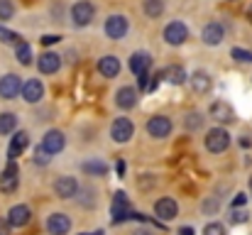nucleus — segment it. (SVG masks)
Returning a JSON list of instances; mask_svg holds the SVG:
<instances>
[{"label": "nucleus", "mask_w": 252, "mask_h": 235, "mask_svg": "<svg viewBox=\"0 0 252 235\" xmlns=\"http://www.w3.org/2000/svg\"><path fill=\"white\" fill-rule=\"evenodd\" d=\"M228 145H230V135H228L225 128H213V130H208V135H206V150H208V152L220 155V152L228 150Z\"/></svg>", "instance_id": "obj_1"}, {"label": "nucleus", "mask_w": 252, "mask_h": 235, "mask_svg": "<svg viewBox=\"0 0 252 235\" xmlns=\"http://www.w3.org/2000/svg\"><path fill=\"white\" fill-rule=\"evenodd\" d=\"M17 174H20V169H17L15 159H10L7 167L2 169V174H0V191L2 194H12L17 189V184H20V176Z\"/></svg>", "instance_id": "obj_2"}, {"label": "nucleus", "mask_w": 252, "mask_h": 235, "mask_svg": "<svg viewBox=\"0 0 252 235\" xmlns=\"http://www.w3.org/2000/svg\"><path fill=\"white\" fill-rule=\"evenodd\" d=\"M93 15H95V7H93L88 0H79V2L71 7V20H74V25H76V27H86V25H91Z\"/></svg>", "instance_id": "obj_3"}, {"label": "nucleus", "mask_w": 252, "mask_h": 235, "mask_svg": "<svg viewBox=\"0 0 252 235\" xmlns=\"http://www.w3.org/2000/svg\"><path fill=\"white\" fill-rule=\"evenodd\" d=\"M127 17L125 15H113V17H108L105 20V34L110 37V39H123L125 34H127Z\"/></svg>", "instance_id": "obj_4"}, {"label": "nucleus", "mask_w": 252, "mask_h": 235, "mask_svg": "<svg viewBox=\"0 0 252 235\" xmlns=\"http://www.w3.org/2000/svg\"><path fill=\"white\" fill-rule=\"evenodd\" d=\"M22 81L20 76H15V74H5V76L0 78V98H5V101H10V98H15V96H20L22 93Z\"/></svg>", "instance_id": "obj_5"}, {"label": "nucleus", "mask_w": 252, "mask_h": 235, "mask_svg": "<svg viewBox=\"0 0 252 235\" xmlns=\"http://www.w3.org/2000/svg\"><path fill=\"white\" fill-rule=\"evenodd\" d=\"M164 39H167V44H171V47L184 44V42L189 39V30H186V25H184V22H169L167 30H164Z\"/></svg>", "instance_id": "obj_6"}, {"label": "nucleus", "mask_w": 252, "mask_h": 235, "mask_svg": "<svg viewBox=\"0 0 252 235\" xmlns=\"http://www.w3.org/2000/svg\"><path fill=\"white\" fill-rule=\"evenodd\" d=\"M147 133H150L155 140L169 137V133H171V120H169L167 115H155V118H150V123H147Z\"/></svg>", "instance_id": "obj_7"}, {"label": "nucleus", "mask_w": 252, "mask_h": 235, "mask_svg": "<svg viewBox=\"0 0 252 235\" xmlns=\"http://www.w3.org/2000/svg\"><path fill=\"white\" fill-rule=\"evenodd\" d=\"M110 213H113V221L120 223L125 218H130V201H127V194L118 191L113 196V206H110Z\"/></svg>", "instance_id": "obj_8"}, {"label": "nucleus", "mask_w": 252, "mask_h": 235, "mask_svg": "<svg viewBox=\"0 0 252 235\" xmlns=\"http://www.w3.org/2000/svg\"><path fill=\"white\" fill-rule=\"evenodd\" d=\"M47 231L49 235H66L71 231V218L66 213H52L47 218Z\"/></svg>", "instance_id": "obj_9"}, {"label": "nucleus", "mask_w": 252, "mask_h": 235, "mask_svg": "<svg viewBox=\"0 0 252 235\" xmlns=\"http://www.w3.org/2000/svg\"><path fill=\"white\" fill-rule=\"evenodd\" d=\"M132 123H130V118H118L113 125H110V137L115 140V142H127L130 137H132Z\"/></svg>", "instance_id": "obj_10"}, {"label": "nucleus", "mask_w": 252, "mask_h": 235, "mask_svg": "<svg viewBox=\"0 0 252 235\" xmlns=\"http://www.w3.org/2000/svg\"><path fill=\"white\" fill-rule=\"evenodd\" d=\"M54 191H57L59 199H74L76 191H79V181L74 176H59L54 181Z\"/></svg>", "instance_id": "obj_11"}, {"label": "nucleus", "mask_w": 252, "mask_h": 235, "mask_svg": "<svg viewBox=\"0 0 252 235\" xmlns=\"http://www.w3.org/2000/svg\"><path fill=\"white\" fill-rule=\"evenodd\" d=\"M64 145H66V137H64V133H59V130H49V133L44 135V140H42V147H44V152H49V155L62 152Z\"/></svg>", "instance_id": "obj_12"}, {"label": "nucleus", "mask_w": 252, "mask_h": 235, "mask_svg": "<svg viewBox=\"0 0 252 235\" xmlns=\"http://www.w3.org/2000/svg\"><path fill=\"white\" fill-rule=\"evenodd\" d=\"M155 213H157V218H159L162 223H164V221H174L176 213H179V206H176L174 199H159V201L155 203Z\"/></svg>", "instance_id": "obj_13"}, {"label": "nucleus", "mask_w": 252, "mask_h": 235, "mask_svg": "<svg viewBox=\"0 0 252 235\" xmlns=\"http://www.w3.org/2000/svg\"><path fill=\"white\" fill-rule=\"evenodd\" d=\"M42 96H44V83H42L39 78L25 81V86H22V98H25L27 103H37Z\"/></svg>", "instance_id": "obj_14"}, {"label": "nucleus", "mask_w": 252, "mask_h": 235, "mask_svg": "<svg viewBox=\"0 0 252 235\" xmlns=\"http://www.w3.org/2000/svg\"><path fill=\"white\" fill-rule=\"evenodd\" d=\"M208 113H211V118L218 120V123H233V120H235V110H233L225 101H216Z\"/></svg>", "instance_id": "obj_15"}, {"label": "nucleus", "mask_w": 252, "mask_h": 235, "mask_svg": "<svg viewBox=\"0 0 252 235\" xmlns=\"http://www.w3.org/2000/svg\"><path fill=\"white\" fill-rule=\"evenodd\" d=\"M27 147H30V135H27L25 130H20V133H15V135H12V140H10L7 157H10V159H17V157L22 155Z\"/></svg>", "instance_id": "obj_16"}, {"label": "nucleus", "mask_w": 252, "mask_h": 235, "mask_svg": "<svg viewBox=\"0 0 252 235\" xmlns=\"http://www.w3.org/2000/svg\"><path fill=\"white\" fill-rule=\"evenodd\" d=\"M150 67H152V57H150L147 52H135V54L130 57V69H132V74L145 76V74L150 71Z\"/></svg>", "instance_id": "obj_17"}, {"label": "nucleus", "mask_w": 252, "mask_h": 235, "mask_svg": "<svg viewBox=\"0 0 252 235\" xmlns=\"http://www.w3.org/2000/svg\"><path fill=\"white\" fill-rule=\"evenodd\" d=\"M30 208L25 206V203H20V206H12L10 208V213H7V221H10V226L12 228H25L27 223H30Z\"/></svg>", "instance_id": "obj_18"}, {"label": "nucleus", "mask_w": 252, "mask_h": 235, "mask_svg": "<svg viewBox=\"0 0 252 235\" xmlns=\"http://www.w3.org/2000/svg\"><path fill=\"white\" fill-rule=\"evenodd\" d=\"M59 67H62V59H59L54 52H44V54L39 57V62H37V69H39L42 74H57Z\"/></svg>", "instance_id": "obj_19"}, {"label": "nucleus", "mask_w": 252, "mask_h": 235, "mask_svg": "<svg viewBox=\"0 0 252 235\" xmlns=\"http://www.w3.org/2000/svg\"><path fill=\"white\" fill-rule=\"evenodd\" d=\"M223 37H225V30H223L220 22L206 25V30H203V42H206V44H211V47H213V44H220Z\"/></svg>", "instance_id": "obj_20"}, {"label": "nucleus", "mask_w": 252, "mask_h": 235, "mask_svg": "<svg viewBox=\"0 0 252 235\" xmlns=\"http://www.w3.org/2000/svg\"><path fill=\"white\" fill-rule=\"evenodd\" d=\"M115 103H118L123 110H130V108H135V103H137V93H135V88H130V86H123V88L115 93Z\"/></svg>", "instance_id": "obj_21"}, {"label": "nucleus", "mask_w": 252, "mask_h": 235, "mask_svg": "<svg viewBox=\"0 0 252 235\" xmlns=\"http://www.w3.org/2000/svg\"><path fill=\"white\" fill-rule=\"evenodd\" d=\"M98 71L103 74V78H115L118 71H120V62L108 54V57H103V59L98 62Z\"/></svg>", "instance_id": "obj_22"}, {"label": "nucleus", "mask_w": 252, "mask_h": 235, "mask_svg": "<svg viewBox=\"0 0 252 235\" xmlns=\"http://www.w3.org/2000/svg\"><path fill=\"white\" fill-rule=\"evenodd\" d=\"M81 169H84V174H91V176H103L108 171V164L98 162V159H88V162L81 164Z\"/></svg>", "instance_id": "obj_23"}, {"label": "nucleus", "mask_w": 252, "mask_h": 235, "mask_svg": "<svg viewBox=\"0 0 252 235\" xmlns=\"http://www.w3.org/2000/svg\"><path fill=\"white\" fill-rule=\"evenodd\" d=\"M191 83H193V91L196 93H206L211 88V78H208V74H203V71H196L191 76Z\"/></svg>", "instance_id": "obj_24"}, {"label": "nucleus", "mask_w": 252, "mask_h": 235, "mask_svg": "<svg viewBox=\"0 0 252 235\" xmlns=\"http://www.w3.org/2000/svg\"><path fill=\"white\" fill-rule=\"evenodd\" d=\"M164 78H167L169 83H174V86H181L186 81V71L181 67H169L167 71H164Z\"/></svg>", "instance_id": "obj_25"}, {"label": "nucleus", "mask_w": 252, "mask_h": 235, "mask_svg": "<svg viewBox=\"0 0 252 235\" xmlns=\"http://www.w3.org/2000/svg\"><path fill=\"white\" fill-rule=\"evenodd\" d=\"M15 54H17V62L20 64H32V47L27 44V42H20L17 47H15Z\"/></svg>", "instance_id": "obj_26"}, {"label": "nucleus", "mask_w": 252, "mask_h": 235, "mask_svg": "<svg viewBox=\"0 0 252 235\" xmlns=\"http://www.w3.org/2000/svg\"><path fill=\"white\" fill-rule=\"evenodd\" d=\"M164 0H145V15L147 17H162Z\"/></svg>", "instance_id": "obj_27"}, {"label": "nucleus", "mask_w": 252, "mask_h": 235, "mask_svg": "<svg viewBox=\"0 0 252 235\" xmlns=\"http://www.w3.org/2000/svg\"><path fill=\"white\" fill-rule=\"evenodd\" d=\"M17 128V118L12 113H2L0 115V135H10Z\"/></svg>", "instance_id": "obj_28"}, {"label": "nucleus", "mask_w": 252, "mask_h": 235, "mask_svg": "<svg viewBox=\"0 0 252 235\" xmlns=\"http://www.w3.org/2000/svg\"><path fill=\"white\" fill-rule=\"evenodd\" d=\"M0 42H5V44H20L22 39H20V34L17 32H12V30H5V27H0Z\"/></svg>", "instance_id": "obj_29"}, {"label": "nucleus", "mask_w": 252, "mask_h": 235, "mask_svg": "<svg viewBox=\"0 0 252 235\" xmlns=\"http://www.w3.org/2000/svg\"><path fill=\"white\" fill-rule=\"evenodd\" d=\"M15 15V5L10 0H0V20H10Z\"/></svg>", "instance_id": "obj_30"}, {"label": "nucleus", "mask_w": 252, "mask_h": 235, "mask_svg": "<svg viewBox=\"0 0 252 235\" xmlns=\"http://www.w3.org/2000/svg\"><path fill=\"white\" fill-rule=\"evenodd\" d=\"M248 218H250V213L245 208H233L230 211V221L233 223H248Z\"/></svg>", "instance_id": "obj_31"}, {"label": "nucleus", "mask_w": 252, "mask_h": 235, "mask_svg": "<svg viewBox=\"0 0 252 235\" xmlns=\"http://www.w3.org/2000/svg\"><path fill=\"white\" fill-rule=\"evenodd\" d=\"M233 59H238V62H245V64H252V52H248V49H240V47H235L233 52Z\"/></svg>", "instance_id": "obj_32"}, {"label": "nucleus", "mask_w": 252, "mask_h": 235, "mask_svg": "<svg viewBox=\"0 0 252 235\" xmlns=\"http://www.w3.org/2000/svg\"><path fill=\"white\" fill-rule=\"evenodd\" d=\"M203 235H225V228H223L220 223H208V226L203 228Z\"/></svg>", "instance_id": "obj_33"}, {"label": "nucleus", "mask_w": 252, "mask_h": 235, "mask_svg": "<svg viewBox=\"0 0 252 235\" xmlns=\"http://www.w3.org/2000/svg\"><path fill=\"white\" fill-rule=\"evenodd\" d=\"M59 39H62L59 34H42V39H39V42H42V47H52V44H57Z\"/></svg>", "instance_id": "obj_34"}, {"label": "nucleus", "mask_w": 252, "mask_h": 235, "mask_svg": "<svg viewBox=\"0 0 252 235\" xmlns=\"http://www.w3.org/2000/svg\"><path fill=\"white\" fill-rule=\"evenodd\" d=\"M201 123H203V118H201L198 113H191V115H189V120H186V125H189V128H198Z\"/></svg>", "instance_id": "obj_35"}, {"label": "nucleus", "mask_w": 252, "mask_h": 235, "mask_svg": "<svg viewBox=\"0 0 252 235\" xmlns=\"http://www.w3.org/2000/svg\"><path fill=\"white\" fill-rule=\"evenodd\" d=\"M49 162V152H44V147H37V164H47Z\"/></svg>", "instance_id": "obj_36"}, {"label": "nucleus", "mask_w": 252, "mask_h": 235, "mask_svg": "<svg viewBox=\"0 0 252 235\" xmlns=\"http://www.w3.org/2000/svg\"><path fill=\"white\" fill-rule=\"evenodd\" d=\"M245 201H248V196H245V194H238V196L233 199V208H243Z\"/></svg>", "instance_id": "obj_37"}, {"label": "nucleus", "mask_w": 252, "mask_h": 235, "mask_svg": "<svg viewBox=\"0 0 252 235\" xmlns=\"http://www.w3.org/2000/svg\"><path fill=\"white\" fill-rule=\"evenodd\" d=\"M10 221H5V218H0V235H10Z\"/></svg>", "instance_id": "obj_38"}, {"label": "nucleus", "mask_w": 252, "mask_h": 235, "mask_svg": "<svg viewBox=\"0 0 252 235\" xmlns=\"http://www.w3.org/2000/svg\"><path fill=\"white\" fill-rule=\"evenodd\" d=\"M115 169H118V174L123 176V174H125V162H118V164H115Z\"/></svg>", "instance_id": "obj_39"}, {"label": "nucleus", "mask_w": 252, "mask_h": 235, "mask_svg": "<svg viewBox=\"0 0 252 235\" xmlns=\"http://www.w3.org/2000/svg\"><path fill=\"white\" fill-rule=\"evenodd\" d=\"M179 235H193V228H181V233Z\"/></svg>", "instance_id": "obj_40"}, {"label": "nucleus", "mask_w": 252, "mask_h": 235, "mask_svg": "<svg viewBox=\"0 0 252 235\" xmlns=\"http://www.w3.org/2000/svg\"><path fill=\"white\" fill-rule=\"evenodd\" d=\"M135 235H150V233H147V231H137Z\"/></svg>", "instance_id": "obj_41"}, {"label": "nucleus", "mask_w": 252, "mask_h": 235, "mask_svg": "<svg viewBox=\"0 0 252 235\" xmlns=\"http://www.w3.org/2000/svg\"><path fill=\"white\" fill-rule=\"evenodd\" d=\"M248 17H250V20H252V5H250V10H248Z\"/></svg>", "instance_id": "obj_42"}, {"label": "nucleus", "mask_w": 252, "mask_h": 235, "mask_svg": "<svg viewBox=\"0 0 252 235\" xmlns=\"http://www.w3.org/2000/svg\"><path fill=\"white\" fill-rule=\"evenodd\" d=\"M88 235H103V233H100V231H95V233H88Z\"/></svg>", "instance_id": "obj_43"}]
</instances>
